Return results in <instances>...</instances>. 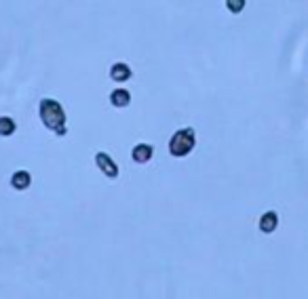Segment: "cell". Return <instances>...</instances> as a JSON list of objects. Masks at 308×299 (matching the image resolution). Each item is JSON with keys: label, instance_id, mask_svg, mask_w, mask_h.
Wrapping results in <instances>:
<instances>
[{"label": "cell", "instance_id": "obj_1", "mask_svg": "<svg viewBox=\"0 0 308 299\" xmlns=\"http://www.w3.org/2000/svg\"><path fill=\"white\" fill-rule=\"evenodd\" d=\"M40 118L46 129H51L55 135H66V112L64 107L53 99H42L40 101Z\"/></svg>", "mask_w": 308, "mask_h": 299}, {"label": "cell", "instance_id": "obj_2", "mask_svg": "<svg viewBox=\"0 0 308 299\" xmlns=\"http://www.w3.org/2000/svg\"><path fill=\"white\" fill-rule=\"evenodd\" d=\"M192 148H194V129H190V127L180 129L169 141V152L177 158L188 156L192 152Z\"/></svg>", "mask_w": 308, "mask_h": 299}, {"label": "cell", "instance_id": "obj_3", "mask_svg": "<svg viewBox=\"0 0 308 299\" xmlns=\"http://www.w3.org/2000/svg\"><path fill=\"white\" fill-rule=\"evenodd\" d=\"M95 162H97V166H99V171L108 177V179H116L118 177V166H116V162L108 156V154H104V152H99L97 156H95Z\"/></svg>", "mask_w": 308, "mask_h": 299}, {"label": "cell", "instance_id": "obj_4", "mask_svg": "<svg viewBox=\"0 0 308 299\" xmlns=\"http://www.w3.org/2000/svg\"><path fill=\"white\" fill-rule=\"evenodd\" d=\"M152 154H154V148L150 146V143H139V146H135V148H133L131 156H133V160H135V162L144 164V162H150Z\"/></svg>", "mask_w": 308, "mask_h": 299}, {"label": "cell", "instance_id": "obj_5", "mask_svg": "<svg viewBox=\"0 0 308 299\" xmlns=\"http://www.w3.org/2000/svg\"><path fill=\"white\" fill-rule=\"evenodd\" d=\"M277 225H279V217H277L275 211H268V213H264L262 217H260V230H262L264 234L275 232Z\"/></svg>", "mask_w": 308, "mask_h": 299}, {"label": "cell", "instance_id": "obj_6", "mask_svg": "<svg viewBox=\"0 0 308 299\" xmlns=\"http://www.w3.org/2000/svg\"><path fill=\"white\" fill-rule=\"evenodd\" d=\"M110 78L112 80H118V82H125L131 78V68L123 62H116L112 68H110Z\"/></svg>", "mask_w": 308, "mask_h": 299}, {"label": "cell", "instance_id": "obj_7", "mask_svg": "<svg viewBox=\"0 0 308 299\" xmlns=\"http://www.w3.org/2000/svg\"><path fill=\"white\" fill-rule=\"evenodd\" d=\"M110 101L116 107H125V105L131 103V95H129V91H125V89H116V91L110 93Z\"/></svg>", "mask_w": 308, "mask_h": 299}, {"label": "cell", "instance_id": "obj_8", "mask_svg": "<svg viewBox=\"0 0 308 299\" xmlns=\"http://www.w3.org/2000/svg\"><path fill=\"white\" fill-rule=\"evenodd\" d=\"M30 184H32V177H30L28 171H17V173H13V177H11V186H13L15 190H26Z\"/></svg>", "mask_w": 308, "mask_h": 299}, {"label": "cell", "instance_id": "obj_9", "mask_svg": "<svg viewBox=\"0 0 308 299\" xmlns=\"http://www.w3.org/2000/svg\"><path fill=\"white\" fill-rule=\"evenodd\" d=\"M15 129H17V125L13 118H0V135H13Z\"/></svg>", "mask_w": 308, "mask_h": 299}, {"label": "cell", "instance_id": "obj_10", "mask_svg": "<svg viewBox=\"0 0 308 299\" xmlns=\"http://www.w3.org/2000/svg\"><path fill=\"white\" fill-rule=\"evenodd\" d=\"M243 7H245V3H241V0H239V3H232V0L228 3V9H232L234 13H239V9H243Z\"/></svg>", "mask_w": 308, "mask_h": 299}]
</instances>
